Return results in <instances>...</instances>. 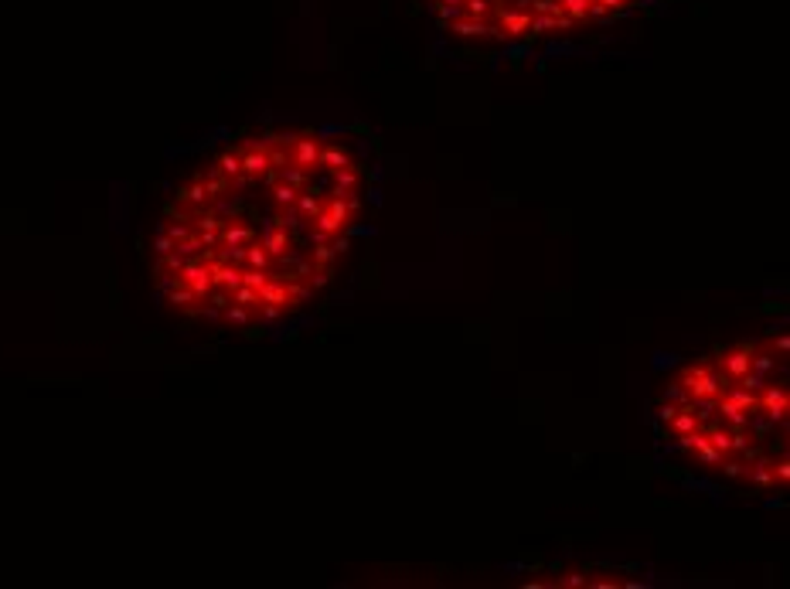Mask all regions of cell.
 Wrapping results in <instances>:
<instances>
[{"label": "cell", "mask_w": 790, "mask_h": 589, "mask_svg": "<svg viewBox=\"0 0 790 589\" xmlns=\"http://www.w3.org/2000/svg\"><path fill=\"white\" fill-rule=\"evenodd\" d=\"M439 21L477 41H518L549 31H569L627 10L633 0H433Z\"/></svg>", "instance_id": "1"}, {"label": "cell", "mask_w": 790, "mask_h": 589, "mask_svg": "<svg viewBox=\"0 0 790 589\" xmlns=\"http://www.w3.org/2000/svg\"><path fill=\"white\" fill-rule=\"evenodd\" d=\"M719 368H722V375H726L729 382L743 378V375L753 368V348L750 344H736V348L719 351Z\"/></svg>", "instance_id": "3"}, {"label": "cell", "mask_w": 790, "mask_h": 589, "mask_svg": "<svg viewBox=\"0 0 790 589\" xmlns=\"http://www.w3.org/2000/svg\"><path fill=\"white\" fill-rule=\"evenodd\" d=\"M177 204H188V208H204V204H208V191H204L201 177H195L191 184H184V188L177 191Z\"/></svg>", "instance_id": "8"}, {"label": "cell", "mask_w": 790, "mask_h": 589, "mask_svg": "<svg viewBox=\"0 0 790 589\" xmlns=\"http://www.w3.org/2000/svg\"><path fill=\"white\" fill-rule=\"evenodd\" d=\"M756 409L766 412L770 423H787V389L784 385H763L760 389V398H756Z\"/></svg>", "instance_id": "4"}, {"label": "cell", "mask_w": 790, "mask_h": 589, "mask_svg": "<svg viewBox=\"0 0 790 589\" xmlns=\"http://www.w3.org/2000/svg\"><path fill=\"white\" fill-rule=\"evenodd\" d=\"M348 164H351L348 147H341V143H327V147H320V160H317V167H324V170H341V167H348Z\"/></svg>", "instance_id": "6"}, {"label": "cell", "mask_w": 790, "mask_h": 589, "mask_svg": "<svg viewBox=\"0 0 790 589\" xmlns=\"http://www.w3.org/2000/svg\"><path fill=\"white\" fill-rule=\"evenodd\" d=\"M177 279L195 293L198 300H204L215 286H211V273H208V263L204 259H198V256H191V259H184V266H181V273H177Z\"/></svg>", "instance_id": "2"}, {"label": "cell", "mask_w": 790, "mask_h": 589, "mask_svg": "<svg viewBox=\"0 0 790 589\" xmlns=\"http://www.w3.org/2000/svg\"><path fill=\"white\" fill-rule=\"evenodd\" d=\"M154 252H157V256H167V252H174V238L167 236V232H164V229H160L157 242H154Z\"/></svg>", "instance_id": "10"}, {"label": "cell", "mask_w": 790, "mask_h": 589, "mask_svg": "<svg viewBox=\"0 0 790 589\" xmlns=\"http://www.w3.org/2000/svg\"><path fill=\"white\" fill-rule=\"evenodd\" d=\"M317 160H320V143H317L314 133H297V137H290V164L314 170Z\"/></svg>", "instance_id": "5"}, {"label": "cell", "mask_w": 790, "mask_h": 589, "mask_svg": "<svg viewBox=\"0 0 790 589\" xmlns=\"http://www.w3.org/2000/svg\"><path fill=\"white\" fill-rule=\"evenodd\" d=\"M215 170H218V174H225L232 184H245V177H242V160H238V150H225L222 157L215 160Z\"/></svg>", "instance_id": "7"}, {"label": "cell", "mask_w": 790, "mask_h": 589, "mask_svg": "<svg viewBox=\"0 0 790 589\" xmlns=\"http://www.w3.org/2000/svg\"><path fill=\"white\" fill-rule=\"evenodd\" d=\"M270 276H273V273H266V270H252V266H242V286L263 290V283H266Z\"/></svg>", "instance_id": "9"}]
</instances>
